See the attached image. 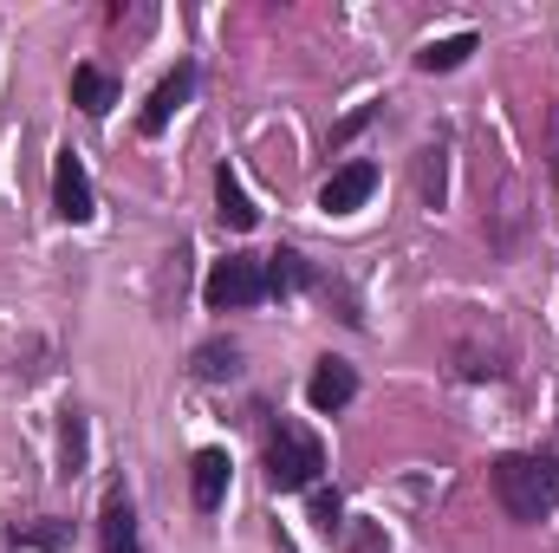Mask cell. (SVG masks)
I'll list each match as a JSON object with an SVG mask.
<instances>
[{"mask_svg": "<svg viewBox=\"0 0 559 553\" xmlns=\"http://www.w3.org/2000/svg\"><path fill=\"white\" fill-rule=\"evenodd\" d=\"M52 215H59V222H72V228H85V222L98 215L92 176H85V163H79L72 150H59V163H52Z\"/></svg>", "mask_w": 559, "mask_h": 553, "instance_id": "obj_4", "label": "cell"}, {"mask_svg": "<svg viewBox=\"0 0 559 553\" xmlns=\"http://www.w3.org/2000/svg\"><path fill=\"white\" fill-rule=\"evenodd\" d=\"M352 553H384V528H358L352 534Z\"/></svg>", "mask_w": 559, "mask_h": 553, "instance_id": "obj_21", "label": "cell"}, {"mask_svg": "<svg viewBox=\"0 0 559 553\" xmlns=\"http://www.w3.org/2000/svg\"><path fill=\"white\" fill-rule=\"evenodd\" d=\"M228 449H195V462H189V502H195V515H215L222 508V495H228Z\"/></svg>", "mask_w": 559, "mask_h": 553, "instance_id": "obj_9", "label": "cell"}, {"mask_svg": "<svg viewBox=\"0 0 559 553\" xmlns=\"http://www.w3.org/2000/svg\"><path fill=\"white\" fill-rule=\"evenodd\" d=\"M488 482H495V502L508 508V521H527V528H540V521L559 508V456H534V449L495 456Z\"/></svg>", "mask_w": 559, "mask_h": 553, "instance_id": "obj_1", "label": "cell"}, {"mask_svg": "<svg viewBox=\"0 0 559 553\" xmlns=\"http://www.w3.org/2000/svg\"><path fill=\"white\" fill-rule=\"evenodd\" d=\"M98 553H143L138 508H131L124 489H105V508H98Z\"/></svg>", "mask_w": 559, "mask_h": 553, "instance_id": "obj_8", "label": "cell"}, {"mask_svg": "<svg viewBox=\"0 0 559 553\" xmlns=\"http://www.w3.org/2000/svg\"><path fill=\"white\" fill-rule=\"evenodd\" d=\"M371 189H378V163H345V169H332V183L319 189V209H325V215H352V209L371 202Z\"/></svg>", "mask_w": 559, "mask_h": 553, "instance_id": "obj_7", "label": "cell"}, {"mask_svg": "<svg viewBox=\"0 0 559 553\" xmlns=\"http://www.w3.org/2000/svg\"><path fill=\"white\" fill-rule=\"evenodd\" d=\"M299 286H312L306 255H299V248H280V255H267V293H299Z\"/></svg>", "mask_w": 559, "mask_h": 553, "instance_id": "obj_15", "label": "cell"}, {"mask_svg": "<svg viewBox=\"0 0 559 553\" xmlns=\"http://www.w3.org/2000/svg\"><path fill=\"white\" fill-rule=\"evenodd\" d=\"M319 469H325V443L306 423H280L274 436H267V482H274L280 495L319 489Z\"/></svg>", "mask_w": 559, "mask_h": 553, "instance_id": "obj_2", "label": "cell"}, {"mask_svg": "<svg viewBox=\"0 0 559 553\" xmlns=\"http://www.w3.org/2000/svg\"><path fill=\"white\" fill-rule=\"evenodd\" d=\"M202 299H209V313L261 306L267 299V255H228V261H215L209 280H202Z\"/></svg>", "mask_w": 559, "mask_h": 553, "instance_id": "obj_3", "label": "cell"}, {"mask_svg": "<svg viewBox=\"0 0 559 553\" xmlns=\"http://www.w3.org/2000/svg\"><path fill=\"white\" fill-rule=\"evenodd\" d=\"M66 534H72V528L46 515V521H20V528H13V548H39V553H59V548H66Z\"/></svg>", "mask_w": 559, "mask_h": 553, "instance_id": "obj_16", "label": "cell"}, {"mask_svg": "<svg viewBox=\"0 0 559 553\" xmlns=\"http://www.w3.org/2000/svg\"><path fill=\"white\" fill-rule=\"evenodd\" d=\"M417 196H423V209H442V202H449V143H442V138L423 143V156H417Z\"/></svg>", "mask_w": 559, "mask_h": 553, "instance_id": "obj_12", "label": "cell"}, {"mask_svg": "<svg viewBox=\"0 0 559 553\" xmlns=\"http://www.w3.org/2000/svg\"><path fill=\"white\" fill-rule=\"evenodd\" d=\"M547 176H554V189H559V98H554V111H547Z\"/></svg>", "mask_w": 559, "mask_h": 553, "instance_id": "obj_19", "label": "cell"}, {"mask_svg": "<svg viewBox=\"0 0 559 553\" xmlns=\"http://www.w3.org/2000/svg\"><path fill=\"white\" fill-rule=\"evenodd\" d=\"M352 398H358V372H352L345 358H319L312 378H306V404H312L319 416H338Z\"/></svg>", "mask_w": 559, "mask_h": 553, "instance_id": "obj_6", "label": "cell"}, {"mask_svg": "<svg viewBox=\"0 0 559 553\" xmlns=\"http://www.w3.org/2000/svg\"><path fill=\"white\" fill-rule=\"evenodd\" d=\"M371 118H378V105H358V111H352V118H345V125H338V131H332V143L358 138V131H365V125H371Z\"/></svg>", "mask_w": 559, "mask_h": 553, "instance_id": "obj_20", "label": "cell"}, {"mask_svg": "<svg viewBox=\"0 0 559 553\" xmlns=\"http://www.w3.org/2000/svg\"><path fill=\"white\" fill-rule=\"evenodd\" d=\"M481 52V33H449V39H429L417 52V72H455Z\"/></svg>", "mask_w": 559, "mask_h": 553, "instance_id": "obj_13", "label": "cell"}, {"mask_svg": "<svg viewBox=\"0 0 559 553\" xmlns=\"http://www.w3.org/2000/svg\"><path fill=\"white\" fill-rule=\"evenodd\" d=\"M215 215H222V228H235V235H248L254 222H261V209L248 202V189H241V176L222 163L215 169Z\"/></svg>", "mask_w": 559, "mask_h": 553, "instance_id": "obj_10", "label": "cell"}, {"mask_svg": "<svg viewBox=\"0 0 559 553\" xmlns=\"http://www.w3.org/2000/svg\"><path fill=\"white\" fill-rule=\"evenodd\" d=\"M85 469V416L66 411V475H79Z\"/></svg>", "mask_w": 559, "mask_h": 553, "instance_id": "obj_18", "label": "cell"}, {"mask_svg": "<svg viewBox=\"0 0 559 553\" xmlns=\"http://www.w3.org/2000/svg\"><path fill=\"white\" fill-rule=\"evenodd\" d=\"M312 528H319V534H338V528H345V502H338V489H312Z\"/></svg>", "mask_w": 559, "mask_h": 553, "instance_id": "obj_17", "label": "cell"}, {"mask_svg": "<svg viewBox=\"0 0 559 553\" xmlns=\"http://www.w3.org/2000/svg\"><path fill=\"white\" fill-rule=\"evenodd\" d=\"M72 105H79L85 118H105V111L118 105V79L98 72V66H72Z\"/></svg>", "mask_w": 559, "mask_h": 553, "instance_id": "obj_11", "label": "cell"}, {"mask_svg": "<svg viewBox=\"0 0 559 553\" xmlns=\"http://www.w3.org/2000/svg\"><path fill=\"white\" fill-rule=\"evenodd\" d=\"M189 92H195V59H182L176 72H163V85L150 92V105L138 111V131H143V138H163V131H169V118L189 105Z\"/></svg>", "mask_w": 559, "mask_h": 553, "instance_id": "obj_5", "label": "cell"}, {"mask_svg": "<svg viewBox=\"0 0 559 553\" xmlns=\"http://www.w3.org/2000/svg\"><path fill=\"white\" fill-rule=\"evenodd\" d=\"M189 372H195L202 385H222V378H235V372H241V345H235V339H209V345H195Z\"/></svg>", "mask_w": 559, "mask_h": 553, "instance_id": "obj_14", "label": "cell"}]
</instances>
